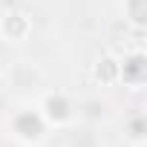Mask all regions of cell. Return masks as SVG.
Here are the masks:
<instances>
[{
	"mask_svg": "<svg viewBox=\"0 0 147 147\" xmlns=\"http://www.w3.org/2000/svg\"><path fill=\"white\" fill-rule=\"evenodd\" d=\"M6 133L23 147H40L49 136V124L43 121L38 104H20L6 115Z\"/></svg>",
	"mask_w": 147,
	"mask_h": 147,
	"instance_id": "1",
	"label": "cell"
},
{
	"mask_svg": "<svg viewBox=\"0 0 147 147\" xmlns=\"http://www.w3.org/2000/svg\"><path fill=\"white\" fill-rule=\"evenodd\" d=\"M38 110H40L43 121L49 124V130H52V127H55V130H63V127H69V124H75V118H78L75 101H72L66 92H61V90L43 92L40 101H38Z\"/></svg>",
	"mask_w": 147,
	"mask_h": 147,
	"instance_id": "2",
	"label": "cell"
},
{
	"mask_svg": "<svg viewBox=\"0 0 147 147\" xmlns=\"http://www.w3.org/2000/svg\"><path fill=\"white\" fill-rule=\"evenodd\" d=\"M144 81H147V58H144V52L133 49L124 58H118V84H124L130 90H138Z\"/></svg>",
	"mask_w": 147,
	"mask_h": 147,
	"instance_id": "3",
	"label": "cell"
},
{
	"mask_svg": "<svg viewBox=\"0 0 147 147\" xmlns=\"http://www.w3.org/2000/svg\"><path fill=\"white\" fill-rule=\"evenodd\" d=\"M0 38L6 43H26L32 38V18L20 9H9L0 18Z\"/></svg>",
	"mask_w": 147,
	"mask_h": 147,
	"instance_id": "4",
	"label": "cell"
},
{
	"mask_svg": "<svg viewBox=\"0 0 147 147\" xmlns=\"http://www.w3.org/2000/svg\"><path fill=\"white\" fill-rule=\"evenodd\" d=\"M92 78H95V84H101V87L118 84V58H113V55L98 58L95 66H92Z\"/></svg>",
	"mask_w": 147,
	"mask_h": 147,
	"instance_id": "5",
	"label": "cell"
},
{
	"mask_svg": "<svg viewBox=\"0 0 147 147\" xmlns=\"http://www.w3.org/2000/svg\"><path fill=\"white\" fill-rule=\"evenodd\" d=\"M121 9H124V18L133 29H144L147 26V0H121Z\"/></svg>",
	"mask_w": 147,
	"mask_h": 147,
	"instance_id": "6",
	"label": "cell"
},
{
	"mask_svg": "<svg viewBox=\"0 0 147 147\" xmlns=\"http://www.w3.org/2000/svg\"><path fill=\"white\" fill-rule=\"evenodd\" d=\"M124 138H127L130 144H136V147H141V144L147 141V121H144L141 113H136V115L127 118V124H124Z\"/></svg>",
	"mask_w": 147,
	"mask_h": 147,
	"instance_id": "7",
	"label": "cell"
}]
</instances>
